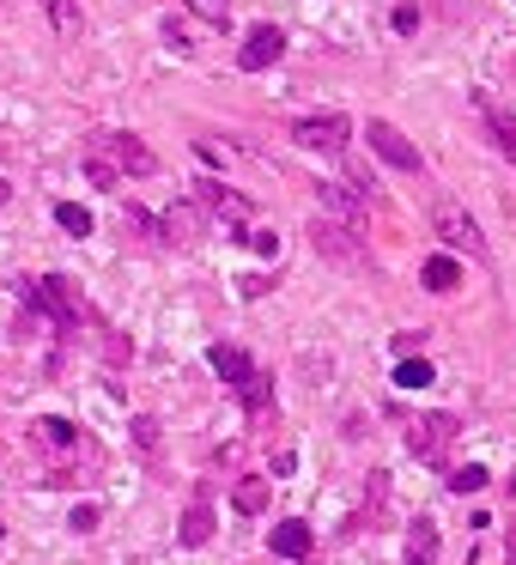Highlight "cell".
<instances>
[{"label":"cell","mask_w":516,"mask_h":565,"mask_svg":"<svg viewBox=\"0 0 516 565\" xmlns=\"http://www.w3.org/2000/svg\"><path fill=\"white\" fill-rule=\"evenodd\" d=\"M79 164H86V177H92V183H98V189H116V183H122V171H116L110 159H98V152H92V147H79Z\"/></svg>","instance_id":"cell-18"},{"label":"cell","mask_w":516,"mask_h":565,"mask_svg":"<svg viewBox=\"0 0 516 565\" xmlns=\"http://www.w3.org/2000/svg\"><path fill=\"white\" fill-rule=\"evenodd\" d=\"M455 431H462V419L455 414H419L413 426H407V450L419 456V462H450V444H455Z\"/></svg>","instance_id":"cell-2"},{"label":"cell","mask_w":516,"mask_h":565,"mask_svg":"<svg viewBox=\"0 0 516 565\" xmlns=\"http://www.w3.org/2000/svg\"><path fill=\"white\" fill-rule=\"evenodd\" d=\"M201 232H207V207H201V201H183V207H171V220H164V244L195 249Z\"/></svg>","instance_id":"cell-7"},{"label":"cell","mask_w":516,"mask_h":565,"mask_svg":"<svg viewBox=\"0 0 516 565\" xmlns=\"http://www.w3.org/2000/svg\"><path fill=\"white\" fill-rule=\"evenodd\" d=\"M135 444H140L147 456L159 450V419H152V414H140V419H135Z\"/></svg>","instance_id":"cell-25"},{"label":"cell","mask_w":516,"mask_h":565,"mask_svg":"<svg viewBox=\"0 0 516 565\" xmlns=\"http://www.w3.org/2000/svg\"><path fill=\"white\" fill-rule=\"evenodd\" d=\"M201 19H213V25H225V13H232V0H189Z\"/></svg>","instance_id":"cell-26"},{"label":"cell","mask_w":516,"mask_h":565,"mask_svg":"<svg viewBox=\"0 0 516 565\" xmlns=\"http://www.w3.org/2000/svg\"><path fill=\"white\" fill-rule=\"evenodd\" d=\"M407 565H438V529L413 523V541H407Z\"/></svg>","instance_id":"cell-15"},{"label":"cell","mask_w":516,"mask_h":565,"mask_svg":"<svg viewBox=\"0 0 516 565\" xmlns=\"http://www.w3.org/2000/svg\"><path fill=\"white\" fill-rule=\"evenodd\" d=\"M322 201H329V207H334V213H341V220H346V225H365V207H358V201H353V195H346V189H322Z\"/></svg>","instance_id":"cell-21"},{"label":"cell","mask_w":516,"mask_h":565,"mask_svg":"<svg viewBox=\"0 0 516 565\" xmlns=\"http://www.w3.org/2000/svg\"><path fill=\"white\" fill-rule=\"evenodd\" d=\"M504 565H516V529H510V541H504Z\"/></svg>","instance_id":"cell-27"},{"label":"cell","mask_w":516,"mask_h":565,"mask_svg":"<svg viewBox=\"0 0 516 565\" xmlns=\"http://www.w3.org/2000/svg\"><path fill=\"white\" fill-rule=\"evenodd\" d=\"M207 359H213V371H219V377H232V383H249V377H256V365L244 359V347H232V341H213Z\"/></svg>","instance_id":"cell-10"},{"label":"cell","mask_w":516,"mask_h":565,"mask_svg":"<svg viewBox=\"0 0 516 565\" xmlns=\"http://www.w3.org/2000/svg\"><path fill=\"white\" fill-rule=\"evenodd\" d=\"M395 383H401V390H426L431 365H426V359H401V365H395Z\"/></svg>","instance_id":"cell-20"},{"label":"cell","mask_w":516,"mask_h":565,"mask_svg":"<svg viewBox=\"0 0 516 565\" xmlns=\"http://www.w3.org/2000/svg\"><path fill=\"white\" fill-rule=\"evenodd\" d=\"M480 116L492 122V135H498V152H504V159H516V122H510V116H504L492 98H480Z\"/></svg>","instance_id":"cell-14"},{"label":"cell","mask_w":516,"mask_h":565,"mask_svg":"<svg viewBox=\"0 0 516 565\" xmlns=\"http://www.w3.org/2000/svg\"><path fill=\"white\" fill-rule=\"evenodd\" d=\"M232 504H237V511H244V516H261V511H268V480L244 475V480H237V487H232Z\"/></svg>","instance_id":"cell-13"},{"label":"cell","mask_w":516,"mask_h":565,"mask_svg":"<svg viewBox=\"0 0 516 565\" xmlns=\"http://www.w3.org/2000/svg\"><path fill=\"white\" fill-rule=\"evenodd\" d=\"M268 541H273V553H286V559H304V553H310V523H298V516H292V523H280Z\"/></svg>","instance_id":"cell-12"},{"label":"cell","mask_w":516,"mask_h":565,"mask_svg":"<svg viewBox=\"0 0 516 565\" xmlns=\"http://www.w3.org/2000/svg\"><path fill=\"white\" fill-rule=\"evenodd\" d=\"M370 152H377L383 164H395V171H419V147L395 122H370Z\"/></svg>","instance_id":"cell-6"},{"label":"cell","mask_w":516,"mask_h":565,"mask_svg":"<svg viewBox=\"0 0 516 565\" xmlns=\"http://www.w3.org/2000/svg\"><path fill=\"white\" fill-rule=\"evenodd\" d=\"M237 395H244V407H249V414H261V407H268V377L256 371L249 383H237Z\"/></svg>","instance_id":"cell-24"},{"label":"cell","mask_w":516,"mask_h":565,"mask_svg":"<svg viewBox=\"0 0 516 565\" xmlns=\"http://www.w3.org/2000/svg\"><path fill=\"white\" fill-rule=\"evenodd\" d=\"M55 220H62V232H74V237H86V232H92V213H86V207H74V201H62V207H55Z\"/></svg>","instance_id":"cell-22"},{"label":"cell","mask_w":516,"mask_h":565,"mask_svg":"<svg viewBox=\"0 0 516 565\" xmlns=\"http://www.w3.org/2000/svg\"><path fill=\"white\" fill-rule=\"evenodd\" d=\"M195 201H201L207 213H219V220H249V201H237L232 189H219V183H201Z\"/></svg>","instance_id":"cell-11"},{"label":"cell","mask_w":516,"mask_h":565,"mask_svg":"<svg viewBox=\"0 0 516 565\" xmlns=\"http://www.w3.org/2000/svg\"><path fill=\"white\" fill-rule=\"evenodd\" d=\"M346 135H353V122L346 116H304V122L292 128V140L298 147H310V152H346Z\"/></svg>","instance_id":"cell-5"},{"label":"cell","mask_w":516,"mask_h":565,"mask_svg":"<svg viewBox=\"0 0 516 565\" xmlns=\"http://www.w3.org/2000/svg\"><path fill=\"white\" fill-rule=\"evenodd\" d=\"M310 244H316V256L334 262V268H370L365 237H358V225H346V220H310Z\"/></svg>","instance_id":"cell-1"},{"label":"cell","mask_w":516,"mask_h":565,"mask_svg":"<svg viewBox=\"0 0 516 565\" xmlns=\"http://www.w3.org/2000/svg\"><path fill=\"white\" fill-rule=\"evenodd\" d=\"M86 147L98 152V159H110L122 177H152L159 171V159H152V147L140 135H92Z\"/></svg>","instance_id":"cell-3"},{"label":"cell","mask_w":516,"mask_h":565,"mask_svg":"<svg viewBox=\"0 0 516 565\" xmlns=\"http://www.w3.org/2000/svg\"><path fill=\"white\" fill-rule=\"evenodd\" d=\"M480 487H486V468H480V462H467V468H455V475H450V492H462V499H467V492H480Z\"/></svg>","instance_id":"cell-23"},{"label":"cell","mask_w":516,"mask_h":565,"mask_svg":"<svg viewBox=\"0 0 516 565\" xmlns=\"http://www.w3.org/2000/svg\"><path fill=\"white\" fill-rule=\"evenodd\" d=\"M431 225H438V237L450 249H467V256H486V244H480V225L467 220L462 207H455V201H438V207H431Z\"/></svg>","instance_id":"cell-4"},{"label":"cell","mask_w":516,"mask_h":565,"mask_svg":"<svg viewBox=\"0 0 516 565\" xmlns=\"http://www.w3.org/2000/svg\"><path fill=\"white\" fill-rule=\"evenodd\" d=\"M0 159H7V140H0Z\"/></svg>","instance_id":"cell-28"},{"label":"cell","mask_w":516,"mask_h":565,"mask_svg":"<svg viewBox=\"0 0 516 565\" xmlns=\"http://www.w3.org/2000/svg\"><path fill=\"white\" fill-rule=\"evenodd\" d=\"M426 286H431V292H455V286H462L455 256H431V262H426Z\"/></svg>","instance_id":"cell-16"},{"label":"cell","mask_w":516,"mask_h":565,"mask_svg":"<svg viewBox=\"0 0 516 565\" xmlns=\"http://www.w3.org/2000/svg\"><path fill=\"white\" fill-rule=\"evenodd\" d=\"M37 444L43 450H67V444H79V431L67 419H37Z\"/></svg>","instance_id":"cell-17"},{"label":"cell","mask_w":516,"mask_h":565,"mask_svg":"<svg viewBox=\"0 0 516 565\" xmlns=\"http://www.w3.org/2000/svg\"><path fill=\"white\" fill-rule=\"evenodd\" d=\"M0 201H7V183H0Z\"/></svg>","instance_id":"cell-29"},{"label":"cell","mask_w":516,"mask_h":565,"mask_svg":"<svg viewBox=\"0 0 516 565\" xmlns=\"http://www.w3.org/2000/svg\"><path fill=\"white\" fill-rule=\"evenodd\" d=\"M280 50H286V38H280V31H273V25H256V31H249V43L237 50V62H244L249 74H261V67H273V62H280Z\"/></svg>","instance_id":"cell-8"},{"label":"cell","mask_w":516,"mask_h":565,"mask_svg":"<svg viewBox=\"0 0 516 565\" xmlns=\"http://www.w3.org/2000/svg\"><path fill=\"white\" fill-rule=\"evenodd\" d=\"M37 7L50 13V25L62 31V38H74V31H79V7H74V0H37Z\"/></svg>","instance_id":"cell-19"},{"label":"cell","mask_w":516,"mask_h":565,"mask_svg":"<svg viewBox=\"0 0 516 565\" xmlns=\"http://www.w3.org/2000/svg\"><path fill=\"white\" fill-rule=\"evenodd\" d=\"M176 541H183V547H207V541H213V504H207V492H195V504L183 511Z\"/></svg>","instance_id":"cell-9"}]
</instances>
